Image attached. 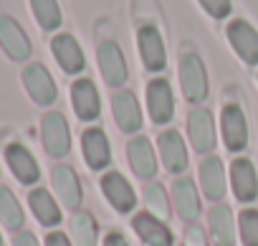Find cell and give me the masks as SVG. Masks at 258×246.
I'll use <instances>...</instances> for the list:
<instances>
[{"mask_svg":"<svg viewBox=\"0 0 258 246\" xmlns=\"http://www.w3.org/2000/svg\"><path fill=\"white\" fill-rule=\"evenodd\" d=\"M180 84H182V94L187 102L200 104L203 99H208V71L203 59L195 51H187L180 56Z\"/></svg>","mask_w":258,"mask_h":246,"instance_id":"1","label":"cell"},{"mask_svg":"<svg viewBox=\"0 0 258 246\" xmlns=\"http://www.w3.org/2000/svg\"><path fill=\"white\" fill-rule=\"evenodd\" d=\"M137 51L147 71L157 74L167 66V48H165V38L157 26L145 23L137 28Z\"/></svg>","mask_w":258,"mask_h":246,"instance_id":"2","label":"cell"},{"mask_svg":"<svg viewBox=\"0 0 258 246\" xmlns=\"http://www.w3.org/2000/svg\"><path fill=\"white\" fill-rule=\"evenodd\" d=\"M41 140L51 158H66L71 150V132L69 122L61 112H48L41 119Z\"/></svg>","mask_w":258,"mask_h":246,"instance_id":"3","label":"cell"},{"mask_svg":"<svg viewBox=\"0 0 258 246\" xmlns=\"http://www.w3.org/2000/svg\"><path fill=\"white\" fill-rule=\"evenodd\" d=\"M23 79V86L28 91V96L38 104V107H51L56 99H58V89H56V81L51 76V71L43 66V64H28L21 74Z\"/></svg>","mask_w":258,"mask_h":246,"instance_id":"4","label":"cell"},{"mask_svg":"<svg viewBox=\"0 0 258 246\" xmlns=\"http://www.w3.org/2000/svg\"><path fill=\"white\" fill-rule=\"evenodd\" d=\"M225 36H228V41H230L238 59H243L248 66L258 64V31L250 21H245V18L230 21Z\"/></svg>","mask_w":258,"mask_h":246,"instance_id":"5","label":"cell"},{"mask_svg":"<svg viewBox=\"0 0 258 246\" xmlns=\"http://www.w3.org/2000/svg\"><path fill=\"white\" fill-rule=\"evenodd\" d=\"M0 48L13 61H28L33 54L28 33L13 16H0Z\"/></svg>","mask_w":258,"mask_h":246,"instance_id":"6","label":"cell"},{"mask_svg":"<svg viewBox=\"0 0 258 246\" xmlns=\"http://www.w3.org/2000/svg\"><path fill=\"white\" fill-rule=\"evenodd\" d=\"M99 185H101V193H104V198L109 201V206H111L114 211H119V213L135 211V206H137V193H135L132 183H129L119 170L104 173L101 180H99Z\"/></svg>","mask_w":258,"mask_h":246,"instance_id":"7","label":"cell"},{"mask_svg":"<svg viewBox=\"0 0 258 246\" xmlns=\"http://www.w3.org/2000/svg\"><path fill=\"white\" fill-rule=\"evenodd\" d=\"M96 59H99V69L101 76L109 86H124L129 79V66L124 59V51L119 48V43L114 41H104L96 46Z\"/></svg>","mask_w":258,"mask_h":246,"instance_id":"8","label":"cell"},{"mask_svg":"<svg viewBox=\"0 0 258 246\" xmlns=\"http://www.w3.org/2000/svg\"><path fill=\"white\" fill-rule=\"evenodd\" d=\"M111 114L116 127L126 135H132L142 127V109H140V99L135 96V91L129 89H119L111 96Z\"/></svg>","mask_w":258,"mask_h":246,"instance_id":"9","label":"cell"},{"mask_svg":"<svg viewBox=\"0 0 258 246\" xmlns=\"http://www.w3.org/2000/svg\"><path fill=\"white\" fill-rule=\"evenodd\" d=\"M220 130H223V142L230 153H240L248 145V122L245 114L238 104H225L220 112Z\"/></svg>","mask_w":258,"mask_h":246,"instance_id":"10","label":"cell"},{"mask_svg":"<svg viewBox=\"0 0 258 246\" xmlns=\"http://www.w3.org/2000/svg\"><path fill=\"white\" fill-rule=\"evenodd\" d=\"M187 135L192 147L200 155H208L215 150V119L205 107H195L187 114Z\"/></svg>","mask_w":258,"mask_h":246,"instance_id":"11","label":"cell"},{"mask_svg":"<svg viewBox=\"0 0 258 246\" xmlns=\"http://www.w3.org/2000/svg\"><path fill=\"white\" fill-rule=\"evenodd\" d=\"M147 109L152 122L160 125H167L175 117V94L167 79H152L147 84Z\"/></svg>","mask_w":258,"mask_h":246,"instance_id":"12","label":"cell"},{"mask_svg":"<svg viewBox=\"0 0 258 246\" xmlns=\"http://www.w3.org/2000/svg\"><path fill=\"white\" fill-rule=\"evenodd\" d=\"M51 183H53V190H56L61 206L76 213L81 208V201H84V188H81L76 170L71 165H56L51 170Z\"/></svg>","mask_w":258,"mask_h":246,"instance_id":"13","label":"cell"},{"mask_svg":"<svg viewBox=\"0 0 258 246\" xmlns=\"http://www.w3.org/2000/svg\"><path fill=\"white\" fill-rule=\"evenodd\" d=\"M6 163H8V168L16 175L18 183L33 185V183L41 180V165H38V160L33 158V153L26 145H21V142L6 145Z\"/></svg>","mask_w":258,"mask_h":246,"instance_id":"14","label":"cell"},{"mask_svg":"<svg viewBox=\"0 0 258 246\" xmlns=\"http://www.w3.org/2000/svg\"><path fill=\"white\" fill-rule=\"evenodd\" d=\"M71 107L81 122H94L101 114V96L91 79H76L71 84Z\"/></svg>","mask_w":258,"mask_h":246,"instance_id":"15","label":"cell"},{"mask_svg":"<svg viewBox=\"0 0 258 246\" xmlns=\"http://www.w3.org/2000/svg\"><path fill=\"white\" fill-rule=\"evenodd\" d=\"M51 54L66 74H81L86 69V56L81 43L71 33H58L51 38Z\"/></svg>","mask_w":258,"mask_h":246,"instance_id":"16","label":"cell"},{"mask_svg":"<svg viewBox=\"0 0 258 246\" xmlns=\"http://www.w3.org/2000/svg\"><path fill=\"white\" fill-rule=\"evenodd\" d=\"M230 188L240 203H253L258 198V175L248 158H238L230 165Z\"/></svg>","mask_w":258,"mask_h":246,"instance_id":"17","label":"cell"},{"mask_svg":"<svg viewBox=\"0 0 258 246\" xmlns=\"http://www.w3.org/2000/svg\"><path fill=\"white\" fill-rule=\"evenodd\" d=\"M81 153L91 170H104L111 163V145L101 127H89L81 135Z\"/></svg>","mask_w":258,"mask_h":246,"instance_id":"18","label":"cell"},{"mask_svg":"<svg viewBox=\"0 0 258 246\" xmlns=\"http://www.w3.org/2000/svg\"><path fill=\"white\" fill-rule=\"evenodd\" d=\"M126 158H129V168H132V173L142 180H150L155 178L157 173V155L152 150V142L147 137H132L126 145Z\"/></svg>","mask_w":258,"mask_h":246,"instance_id":"19","label":"cell"},{"mask_svg":"<svg viewBox=\"0 0 258 246\" xmlns=\"http://www.w3.org/2000/svg\"><path fill=\"white\" fill-rule=\"evenodd\" d=\"M157 145H160V158L172 175H180L187 170V147H185V140L180 137V132H175V130L160 132Z\"/></svg>","mask_w":258,"mask_h":246,"instance_id":"20","label":"cell"},{"mask_svg":"<svg viewBox=\"0 0 258 246\" xmlns=\"http://www.w3.org/2000/svg\"><path fill=\"white\" fill-rule=\"evenodd\" d=\"M132 228L147 246H172V231L165 221L152 213H137L132 218Z\"/></svg>","mask_w":258,"mask_h":246,"instance_id":"21","label":"cell"},{"mask_svg":"<svg viewBox=\"0 0 258 246\" xmlns=\"http://www.w3.org/2000/svg\"><path fill=\"white\" fill-rule=\"evenodd\" d=\"M200 188L215 203H220L225 198L228 183H225V168H223L220 158H205L200 163Z\"/></svg>","mask_w":258,"mask_h":246,"instance_id":"22","label":"cell"},{"mask_svg":"<svg viewBox=\"0 0 258 246\" xmlns=\"http://www.w3.org/2000/svg\"><path fill=\"white\" fill-rule=\"evenodd\" d=\"M172 201H175V211L182 221L200 218V195L190 178H177L172 183Z\"/></svg>","mask_w":258,"mask_h":246,"instance_id":"23","label":"cell"},{"mask_svg":"<svg viewBox=\"0 0 258 246\" xmlns=\"http://www.w3.org/2000/svg\"><path fill=\"white\" fill-rule=\"evenodd\" d=\"M208 223H210V233L215 246H233L235 243V218L230 206L225 203H215L208 213Z\"/></svg>","mask_w":258,"mask_h":246,"instance_id":"24","label":"cell"},{"mask_svg":"<svg viewBox=\"0 0 258 246\" xmlns=\"http://www.w3.org/2000/svg\"><path fill=\"white\" fill-rule=\"evenodd\" d=\"M28 206H31V211L38 218L41 226L53 228V226L61 223V206L56 203V198L46 188H33L28 193Z\"/></svg>","mask_w":258,"mask_h":246,"instance_id":"25","label":"cell"},{"mask_svg":"<svg viewBox=\"0 0 258 246\" xmlns=\"http://www.w3.org/2000/svg\"><path fill=\"white\" fill-rule=\"evenodd\" d=\"M0 223H3L8 231H21L23 223H26V216H23V208H21L18 198L6 185H0Z\"/></svg>","mask_w":258,"mask_h":246,"instance_id":"26","label":"cell"},{"mask_svg":"<svg viewBox=\"0 0 258 246\" xmlns=\"http://www.w3.org/2000/svg\"><path fill=\"white\" fill-rule=\"evenodd\" d=\"M74 246H96V221L86 211H76L69 221Z\"/></svg>","mask_w":258,"mask_h":246,"instance_id":"27","label":"cell"},{"mask_svg":"<svg viewBox=\"0 0 258 246\" xmlns=\"http://www.w3.org/2000/svg\"><path fill=\"white\" fill-rule=\"evenodd\" d=\"M31 11H33L36 23L43 31H56L63 23V13H61L58 0H31Z\"/></svg>","mask_w":258,"mask_h":246,"instance_id":"28","label":"cell"},{"mask_svg":"<svg viewBox=\"0 0 258 246\" xmlns=\"http://www.w3.org/2000/svg\"><path fill=\"white\" fill-rule=\"evenodd\" d=\"M145 206L152 216H157L162 221L170 216V198H167V193L160 183H147L145 185Z\"/></svg>","mask_w":258,"mask_h":246,"instance_id":"29","label":"cell"},{"mask_svg":"<svg viewBox=\"0 0 258 246\" xmlns=\"http://www.w3.org/2000/svg\"><path fill=\"white\" fill-rule=\"evenodd\" d=\"M238 228H240V241H243V246H258V211H255V208L240 211Z\"/></svg>","mask_w":258,"mask_h":246,"instance_id":"30","label":"cell"},{"mask_svg":"<svg viewBox=\"0 0 258 246\" xmlns=\"http://www.w3.org/2000/svg\"><path fill=\"white\" fill-rule=\"evenodd\" d=\"M198 3H200V8H203L210 18H215V21L228 18L230 11H233V3H230V0H198Z\"/></svg>","mask_w":258,"mask_h":246,"instance_id":"31","label":"cell"},{"mask_svg":"<svg viewBox=\"0 0 258 246\" xmlns=\"http://www.w3.org/2000/svg\"><path fill=\"white\" fill-rule=\"evenodd\" d=\"M185 238H187V246H208L205 243V233H203L200 226H190L187 233H185Z\"/></svg>","mask_w":258,"mask_h":246,"instance_id":"32","label":"cell"},{"mask_svg":"<svg viewBox=\"0 0 258 246\" xmlns=\"http://www.w3.org/2000/svg\"><path fill=\"white\" fill-rule=\"evenodd\" d=\"M13 246H41V243H38V238L31 231H18L13 236Z\"/></svg>","mask_w":258,"mask_h":246,"instance_id":"33","label":"cell"},{"mask_svg":"<svg viewBox=\"0 0 258 246\" xmlns=\"http://www.w3.org/2000/svg\"><path fill=\"white\" fill-rule=\"evenodd\" d=\"M46 246H74V241H69V236L61 231H51L46 236Z\"/></svg>","mask_w":258,"mask_h":246,"instance_id":"34","label":"cell"},{"mask_svg":"<svg viewBox=\"0 0 258 246\" xmlns=\"http://www.w3.org/2000/svg\"><path fill=\"white\" fill-rule=\"evenodd\" d=\"M104 246H129V241L124 238V233H119V231H109L106 238H104Z\"/></svg>","mask_w":258,"mask_h":246,"instance_id":"35","label":"cell"},{"mask_svg":"<svg viewBox=\"0 0 258 246\" xmlns=\"http://www.w3.org/2000/svg\"><path fill=\"white\" fill-rule=\"evenodd\" d=\"M0 246H3V236H0Z\"/></svg>","mask_w":258,"mask_h":246,"instance_id":"36","label":"cell"}]
</instances>
